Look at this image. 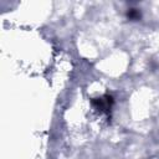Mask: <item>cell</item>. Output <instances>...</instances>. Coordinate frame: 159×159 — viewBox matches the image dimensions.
Segmentation results:
<instances>
[{
    "mask_svg": "<svg viewBox=\"0 0 159 159\" xmlns=\"http://www.w3.org/2000/svg\"><path fill=\"white\" fill-rule=\"evenodd\" d=\"M91 103H92V106H93L97 111H99L101 113L109 114L111 108H112V106H113V103H114V99H113L112 96L104 94V96H102V97H99V98H93V99L91 101Z\"/></svg>",
    "mask_w": 159,
    "mask_h": 159,
    "instance_id": "1",
    "label": "cell"
},
{
    "mask_svg": "<svg viewBox=\"0 0 159 159\" xmlns=\"http://www.w3.org/2000/svg\"><path fill=\"white\" fill-rule=\"evenodd\" d=\"M140 11L138 9H129L127 11V17L132 21H137V20H140Z\"/></svg>",
    "mask_w": 159,
    "mask_h": 159,
    "instance_id": "2",
    "label": "cell"
}]
</instances>
